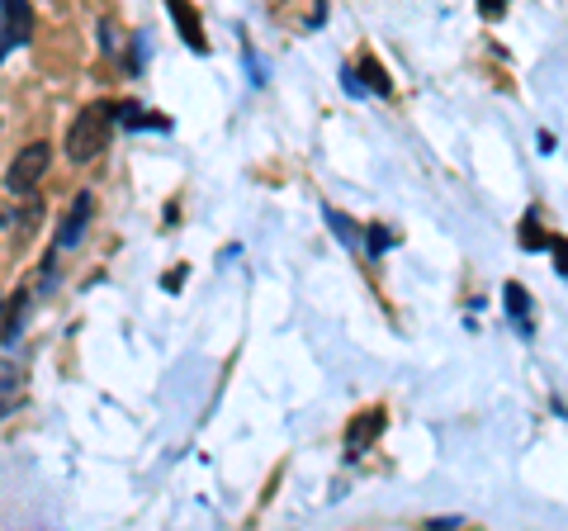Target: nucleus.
Returning <instances> with one entry per match:
<instances>
[{
	"label": "nucleus",
	"instance_id": "9d476101",
	"mask_svg": "<svg viewBox=\"0 0 568 531\" xmlns=\"http://www.w3.org/2000/svg\"><path fill=\"white\" fill-rule=\"evenodd\" d=\"M360 72H365V86H370L374 95H393V81L384 76V67H379L374 57H360Z\"/></svg>",
	"mask_w": 568,
	"mask_h": 531
},
{
	"label": "nucleus",
	"instance_id": "9b49d317",
	"mask_svg": "<svg viewBox=\"0 0 568 531\" xmlns=\"http://www.w3.org/2000/svg\"><path fill=\"white\" fill-rule=\"evenodd\" d=\"M535 223H540V214H526V223H521V247H526V252H540V247H550V233H540V228H535Z\"/></svg>",
	"mask_w": 568,
	"mask_h": 531
},
{
	"label": "nucleus",
	"instance_id": "4468645a",
	"mask_svg": "<svg viewBox=\"0 0 568 531\" xmlns=\"http://www.w3.org/2000/svg\"><path fill=\"white\" fill-rule=\"evenodd\" d=\"M554 247V266H559V275H568V238H550Z\"/></svg>",
	"mask_w": 568,
	"mask_h": 531
},
{
	"label": "nucleus",
	"instance_id": "ddd939ff",
	"mask_svg": "<svg viewBox=\"0 0 568 531\" xmlns=\"http://www.w3.org/2000/svg\"><path fill=\"white\" fill-rule=\"evenodd\" d=\"M365 247H370V257H384V252L393 247V233H389V228H379V223H374V228H370V238H365Z\"/></svg>",
	"mask_w": 568,
	"mask_h": 531
},
{
	"label": "nucleus",
	"instance_id": "6e6552de",
	"mask_svg": "<svg viewBox=\"0 0 568 531\" xmlns=\"http://www.w3.org/2000/svg\"><path fill=\"white\" fill-rule=\"evenodd\" d=\"M24 318H29V294H15V304H10V318H5V347H15V342H19V328H24Z\"/></svg>",
	"mask_w": 568,
	"mask_h": 531
},
{
	"label": "nucleus",
	"instance_id": "7ed1b4c3",
	"mask_svg": "<svg viewBox=\"0 0 568 531\" xmlns=\"http://www.w3.org/2000/svg\"><path fill=\"white\" fill-rule=\"evenodd\" d=\"M90 214H95V195L90 190H81L76 200H71V209H67V219H62V228H57V252H71L76 242L86 238V228H90Z\"/></svg>",
	"mask_w": 568,
	"mask_h": 531
},
{
	"label": "nucleus",
	"instance_id": "f03ea898",
	"mask_svg": "<svg viewBox=\"0 0 568 531\" xmlns=\"http://www.w3.org/2000/svg\"><path fill=\"white\" fill-rule=\"evenodd\" d=\"M48 162H53V143H29L19 147V157L10 162V171H5V190L10 195H34L38 181H43V171H48Z\"/></svg>",
	"mask_w": 568,
	"mask_h": 531
},
{
	"label": "nucleus",
	"instance_id": "1a4fd4ad",
	"mask_svg": "<svg viewBox=\"0 0 568 531\" xmlns=\"http://www.w3.org/2000/svg\"><path fill=\"white\" fill-rule=\"evenodd\" d=\"M322 214H327V223H332V233H337V238L346 242V247H351V252H360V233H355V223L346 219V214H341V209H322Z\"/></svg>",
	"mask_w": 568,
	"mask_h": 531
},
{
	"label": "nucleus",
	"instance_id": "f257e3e1",
	"mask_svg": "<svg viewBox=\"0 0 568 531\" xmlns=\"http://www.w3.org/2000/svg\"><path fill=\"white\" fill-rule=\"evenodd\" d=\"M114 119H119V105H86V110L71 119L67 129V157L76 166L95 162L100 152L109 147V138H114Z\"/></svg>",
	"mask_w": 568,
	"mask_h": 531
},
{
	"label": "nucleus",
	"instance_id": "39448f33",
	"mask_svg": "<svg viewBox=\"0 0 568 531\" xmlns=\"http://www.w3.org/2000/svg\"><path fill=\"white\" fill-rule=\"evenodd\" d=\"M24 38H29V5L24 0H0V57Z\"/></svg>",
	"mask_w": 568,
	"mask_h": 531
},
{
	"label": "nucleus",
	"instance_id": "20e7f679",
	"mask_svg": "<svg viewBox=\"0 0 568 531\" xmlns=\"http://www.w3.org/2000/svg\"><path fill=\"white\" fill-rule=\"evenodd\" d=\"M379 432H384V408H365L360 418L346 427V456H365L374 441H379Z\"/></svg>",
	"mask_w": 568,
	"mask_h": 531
},
{
	"label": "nucleus",
	"instance_id": "423d86ee",
	"mask_svg": "<svg viewBox=\"0 0 568 531\" xmlns=\"http://www.w3.org/2000/svg\"><path fill=\"white\" fill-rule=\"evenodd\" d=\"M166 10H171V19L180 24V34H185V43L195 48V53H204V34H199V15L190 10V0H166Z\"/></svg>",
	"mask_w": 568,
	"mask_h": 531
},
{
	"label": "nucleus",
	"instance_id": "f8f14e48",
	"mask_svg": "<svg viewBox=\"0 0 568 531\" xmlns=\"http://www.w3.org/2000/svg\"><path fill=\"white\" fill-rule=\"evenodd\" d=\"M119 119H124L128 129H166V119H152V114H142V105H119Z\"/></svg>",
	"mask_w": 568,
	"mask_h": 531
},
{
	"label": "nucleus",
	"instance_id": "0eeeda50",
	"mask_svg": "<svg viewBox=\"0 0 568 531\" xmlns=\"http://www.w3.org/2000/svg\"><path fill=\"white\" fill-rule=\"evenodd\" d=\"M502 299H507V313L516 318V328L531 337L535 323H531V294H526V285H507V290H502Z\"/></svg>",
	"mask_w": 568,
	"mask_h": 531
},
{
	"label": "nucleus",
	"instance_id": "2eb2a0df",
	"mask_svg": "<svg viewBox=\"0 0 568 531\" xmlns=\"http://www.w3.org/2000/svg\"><path fill=\"white\" fill-rule=\"evenodd\" d=\"M479 10H483V15H488V19H497V15H502V10H507V0H479Z\"/></svg>",
	"mask_w": 568,
	"mask_h": 531
}]
</instances>
